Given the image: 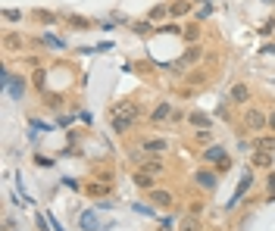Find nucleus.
I'll return each mask as SVG.
<instances>
[{
	"label": "nucleus",
	"instance_id": "nucleus-17",
	"mask_svg": "<svg viewBox=\"0 0 275 231\" xmlns=\"http://www.w3.org/2000/svg\"><path fill=\"white\" fill-rule=\"evenodd\" d=\"M69 25H72V28H91V22L82 19V16H69Z\"/></svg>",
	"mask_w": 275,
	"mask_h": 231
},
{
	"label": "nucleus",
	"instance_id": "nucleus-24",
	"mask_svg": "<svg viewBox=\"0 0 275 231\" xmlns=\"http://www.w3.org/2000/svg\"><path fill=\"white\" fill-rule=\"evenodd\" d=\"M272 28H275V22H272V19H269V22H263V25H260V32H263V35H269Z\"/></svg>",
	"mask_w": 275,
	"mask_h": 231
},
{
	"label": "nucleus",
	"instance_id": "nucleus-3",
	"mask_svg": "<svg viewBox=\"0 0 275 231\" xmlns=\"http://www.w3.org/2000/svg\"><path fill=\"white\" fill-rule=\"evenodd\" d=\"M169 116H172V103H160V106L150 113V122H153V125H163Z\"/></svg>",
	"mask_w": 275,
	"mask_h": 231
},
{
	"label": "nucleus",
	"instance_id": "nucleus-18",
	"mask_svg": "<svg viewBox=\"0 0 275 231\" xmlns=\"http://www.w3.org/2000/svg\"><path fill=\"white\" fill-rule=\"evenodd\" d=\"M166 13H169V6H153V9H150V22H156V19H163Z\"/></svg>",
	"mask_w": 275,
	"mask_h": 231
},
{
	"label": "nucleus",
	"instance_id": "nucleus-9",
	"mask_svg": "<svg viewBox=\"0 0 275 231\" xmlns=\"http://www.w3.org/2000/svg\"><path fill=\"white\" fill-rule=\"evenodd\" d=\"M3 47L6 50H19V47H22V35H16V32L3 35Z\"/></svg>",
	"mask_w": 275,
	"mask_h": 231
},
{
	"label": "nucleus",
	"instance_id": "nucleus-22",
	"mask_svg": "<svg viewBox=\"0 0 275 231\" xmlns=\"http://www.w3.org/2000/svg\"><path fill=\"white\" fill-rule=\"evenodd\" d=\"M38 19H41V22H47V25H50V22H53L56 16H53V13H44V9H38Z\"/></svg>",
	"mask_w": 275,
	"mask_h": 231
},
{
	"label": "nucleus",
	"instance_id": "nucleus-12",
	"mask_svg": "<svg viewBox=\"0 0 275 231\" xmlns=\"http://www.w3.org/2000/svg\"><path fill=\"white\" fill-rule=\"evenodd\" d=\"M144 150H147L150 156H156V153H163V150H166V140H147Z\"/></svg>",
	"mask_w": 275,
	"mask_h": 231
},
{
	"label": "nucleus",
	"instance_id": "nucleus-21",
	"mask_svg": "<svg viewBox=\"0 0 275 231\" xmlns=\"http://www.w3.org/2000/svg\"><path fill=\"white\" fill-rule=\"evenodd\" d=\"M206 159H222V147H210L206 150Z\"/></svg>",
	"mask_w": 275,
	"mask_h": 231
},
{
	"label": "nucleus",
	"instance_id": "nucleus-15",
	"mask_svg": "<svg viewBox=\"0 0 275 231\" xmlns=\"http://www.w3.org/2000/svg\"><path fill=\"white\" fill-rule=\"evenodd\" d=\"M141 169H147L150 175H163V163H156V159H150V163H144Z\"/></svg>",
	"mask_w": 275,
	"mask_h": 231
},
{
	"label": "nucleus",
	"instance_id": "nucleus-4",
	"mask_svg": "<svg viewBox=\"0 0 275 231\" xmlns=\"http://www.w3.org/2000/svg\"><path fill=\"white\" fill-rule=\"evenodd\" d=\"M250 163L257 166V169H269V166H272V153H269V150H253Z\"/></svg>",
	"mask_w": 275,
	"mask_h": 231
},
{
	"label": "nucleus",
	"instance_id": "nucleus-27",
	"mask_svg": "<svg viewBox=\"0 0 275 231\" xmlns=\"http://www.w3.org/2000/svg\"><path fill=\"white\" fill-rule=\"evenodd\" d=\"M269 128L275 132V109H272V116H269Z\"/></svg>",
	"mask_w": 275,
	"mask_h": 231
},
{
	"label": "nucleus",
	"instance_id": "nucleus-6",
	"mask_svg": "<svg viewBox=\"0 0 275 231\" xmlns=\"http://www.w3.org/2000/svg\"><path fill=\"white\" fill-rule=\"evenodd\" d=\"M188 13H191V0H175V3L169 6V16H175V19L188 16Z\"/></svg>",
	"mask_w": 275,
	"mask_h": 231
},
{
	"label": "nucleus",
	"instance_id": "nucleus-8",
	"mask_svg": "<svg viewBox=\"0 0 275 231\" xmlns=\"http://www.w3.org/2000/svg\"><path fill=\"white\" fill-rule=\"evenodd\" d=\"M231 103H247V85H234L231 88Z\"/></svg>",
	"mask_w": 275,
	"mask_h": 231
},
{
	"label": "nucleus",
	"instance_id": "nucleus-30",
	"mask_svg": "<svg viewBox=\"0 0 275 231\" xmlns=\"http://www.w3.org/2000/svg\"><path fill=\"white\" fill-rule=\"evenodd\" d=\"M266 3H272V0H266Z\"/></svg>",
	"mask_w": 275,
	"mask_h": 231
},
{
	"label": "nucleus",
	"instance_id": "nucleus-16",
	"mask_svg": "<svg viewBox=\"0 0 275 231\" xmlns=\"http://www.w3.org/2000/svg\"><path fill=\"white\" fill-rule=\"evenodd\" d=\"M197 182H200L203 187H213V185H216V178H213V172H197Z\"/></svg>",
	"mask_w": 275,
	"mask_h": 231
},
{
	"label": "nucleus",
	"instance_id": "nucleus-28",
	"mask_svg": "<svg viewBox=\"0 0 275 231\" xmlns=\"http://www.w3.org/2000/svg\"><path fill=\"white\" fill-rule=\"evenodd\" d=\"M160 231H172V222H166V225H163V228H160Z\"/></svg>",
	"mask_w": 275,
	"mask_h": 231
},
{
	"label": "nucleus",
	"instance_id": "nucleus-14",
	"mask_svg": "<svg viewBox=\"0 0 275 231\" xmlns=\"http://www.w3.org/2000/svg\"><path fill=\"white\" fill-rule=\"evenodd\" d=\"M182 231H200V222L194 216H184L182 219Z\"/></svg>",
	"mask_w": 275,
	"mask_h": 231
},
{
	"label": "nucleus",
	"instance_id": "nucleus-13",
	"mask_svg": "<svg viewBox=\"0 0 275 231\" xmlns=\"http://www.w3.org/2000/svg\"><path fill=\"white\" fill-rule=\"evenodd\" d=\"M197 59H200V47H191V50H184L182 63H184V66H191V63H197Z\"/></svg>",
	"mask_w": 275,
	"mask_h": 231
},
{
	"label": "nucleus",
	"instance_id": "nucleus-26",
	"mask_svg": "<svg viewBox=\"0 0 275 231\" xmlns=\"http://www.w3.org/2000/svg\"><path fill=\"white\" fill-rule=\"evenodd\" d=\"M269 194H272V200H275V172L269 175Z\"/></svg>",
	"mask_w": 275,
	"mask_h": 231
},
{
	"label": "nucleus",
	"instance_id": "nucleus-10",
	"mask_svg": "<svg viewBox=\"0 0 275 231\" xmlns=\"http://www.w3.org/2000/svg\"><path fill=\"white\" fill-rule=\"evenodd\" d=\"M257 150H269V153H275V135L257 138Z\"/></svg>",
	"mask_w": 275,
	"mask_h": 231
},
{
	"label": "nucleus",
	"instance_id": "nucleus-25",
	"mask_svg": "<svg viewBox=\"0 0 275 231\" xmlns=\"http://www.w3.org/2000/svg\"><path fill=\"white\" fill-rule=\"evenodd\" d=\"M35 85H38V88H41V91H44V72H35Z\"/></svg>",
	"mask_w": 275,
	"mask_h": 231
},
{
	"label": "nucleus",
	"instance_id": "nucleus-2",
	"mask_svg": "<svg viewBox=\"0 0 275 231\" xmlns=\"http://www.w3.org/2000/svg\"><path fill=\"white\" fill-rule=\"evenodd\" d=\"M244 125L250 128V132H263V128H269V116L266 113H260V109H247V113H244Z\"/></svg>",
	"mask_w": 275,
	"mask_h": 231
},
{
	"label": "nucleus",
	"instance_id": "nucleus-23",
	"mask_svg": "<svg viewBox=\"0 0 275 231\" xmlns=\"http://www.w3.org/2000/svg\"><path fill=\"white\" fill-rule=\"evenodd\" d=\"M82 222H85V228H88V231H91V228H94V213H85Z\"/></svg>",
	"mask_w": 275,
	"mask_h": 231
},
{
	"label": "nucleus",
	"instance_id": "nucleus-20",
	"mask_svg": "<svg viewBox=\"0 0 275 231\" xmlns=\"http://www.w3.org/2000/svg\"><path fill=\"white\" fill-rule=\"evenodd\" d=\"M3 19H6V22H19L22 13H19V9H3Z\"/></svg>",
	"mask_w": 275,
	"mask_h": 231
},
{
	"label": "nucleus",
	"instance_id": "nucleus-1",
	"mask_svg": "<svg viewBox=\"0 0 275 231\" xmlns=\"http://www.w3.org/2000/svg\"><path fill=\"white\" fill-rule=\"evenodd\" d=\"M141 116V106L132 103V100H125V103L113 106V128L116 132H125V128H132V122Z\"/></svg>",
	"mask_w": 275,
	"mask_h": 231
},
{
	"label": "nucleus",
	"instance_id": "nucleus-31",
	"mask_svg": "<svg viewBox=\"0 0 275 231\" xmlns=\"http://www.w3.org/2000/svg\"><path fill=\"white\" fill-rule=\"evenodd\" d=\"M6 231H13V228H6Z\"/></svg>",
	"mask_w": 275,
	"mask_h": 231
},
{
	"label": "nucleus",
	"instance_id": "nucleus-29",
	"mask_svg": "<svg viewBox=\"0 0 275 231\" xmlns=\"http://www.w3.org/2000/svg\"><path fill=\"white\" fill-rule=\"evenodd\" d=\"M266 53H275V44H269V47H266Z\"/></svg>",
	"mask_w": 275,
	"mask_h": 231
},
{
	"label": "nucleus",
	"instance_id": "nucleus-11",
	"mask_svg": "<svg viewBox=\"0 0 275 231\" xmlns=\"http://www.w3.org/2000/svg\"><path fill=\"white\" fill-rule=\"evenodd\" d=\"M188 119H191V125H197V128H210V116L206 113H191Z\"/></svg>",
	"mask_w": 275,
	"mask_h": 231
},
{
	"label": "nucleus",
	"instance_id": "nucleus-5",
	"mask_svg": "<svg viewBox=\"0 0 275 231\" xmlns=\"http://www.w3.org/2000/svg\"><path fill=\"white\" fill-rule=\"evenodd\" d=\"M153 178H156V175H150L147 169H138V172H135V185H138V187L153 190Z\"/></svg>",
	"mask_w": 275,
	"mask_h": 231
},
{
	"label": "nucleus",
	"instance_id": "nucleus-7",
	"mask_svg": "<svg viewBox=\"0 0 275 231\" xmlns=\"http://www.w3.org/2000/svg\"><path fill=\"white\" fill-rule=\"evenodd\" d=\"M150 200H153V206H169L172 194H169V190H150Z\"/></svg>",
	"mask_w": 275,
	"mask_h": 231
},
{
	"label": "nucleus",
	"instance_id": "nucleus-19",
	"mask_svg": "<svg viewBox=\"0 0 275 231\" xmlns=\"http://www.w3.org/2000/svg\"><path fill=\"white\" fill-rule=\"evenodd\" d=\"M184 38H188V41H197V35H200V28L197 25H188V28H184V32H182Z\"/></svg>",
	"mask_w": 275,
	"mask_h": 231
},
{
	"label": "nucleus",
	"instance_id": "nucleus-32",
	"mask_svg": "<svg viewBox=\"0 0 275 231\" xmlns=\"http://www.w3.org/2000/svg\"><path fill=\"white\" fill-rule=\"evenodd\" d=\"M203 3H206V0H203Z\"/></svg>",
	"mask_w": 275,
	"mask_h": 231
}]
</instances>
